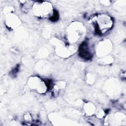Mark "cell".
<instances>
[{"label":"cell","mask_w":126,"mask_h":126,"mask_svg":"<svg viewBox=\"0 0 126 126\" xmlns=\"http://www.w3.org/2000/svg\"><path fill=\"white\" fill-rule=\"evenodd\" d=\"M32 10L34 15L39 18H47L54 14L52 4L49 1L35 2L32 6Z\"/></svg>","instance_id":"cell-1"},{"label":"cell","mask_w":126,"mask_h":126,"mask_svg":"<svg viewBox=\"0 0 126 126\" xmlns=\"http://www.w3.org/2000/svg\"><path fill=\"white\" fill-rule=\"evenodd\" d=\"M83 26L79 23H72L67 30L68 40L71 43L77 42L82 36L84 32Z\"/></svg>","instance_id":"cell-2"},{"label":"cell","mask_w":126,"mask_h":126,"mask_svg":"<svg viewBox=\"0 0 126 126\" xmlns=\"http://www.w3.org/2000/svg\"><path fill=\"white\" fill-rule=\"evenodd\" d=\"M97 30L101 33H105L112 27L113 22L111 18L106 15L101 14L97 16L95 20Z\"/></svg>","instance_id":"cell-3"},{"label":"cell","mask_w":126,"mask_h":126,"mask_svg":"<svg viewBox=\"0 0 126 126\" xmlns=\"http://www.w3.org/2000/svg\"><path fill=\"white\" fill-rule=\"evenodd\" d=\"M28 85L31 90L39 94H44L47 90V86L45 82L37 76L31 77L28 80Z\"/></svg>","instance_id":"cell-4"},{"label":"cell","mask_w":126,"mask_h":126,"mask_svg":"<svg viewBox=\"0 0 126 126\" xmlns=\"http://www.w3.org/2000/svg\"><path fill=\"white\" fill-rule=\"evenodd\" d=\"M112 43L108 39H104L100 41L96 48V54L99 57H104L111 52Z\"/></svg>","instance_id":"cell-5"},{"label":"cell","mask_w":126,"mask_h":126,"mask_svg":"<svg viewBox=\"0 0 126 126\" xmlns=\"http://www.w3.org/2000/svg\"><path fill=\"white\" fill-rule=\"evenodd\" d=\"M20 21L16 15L11 13L8 14L6 19V25L8 27L13 29L16 28L20 24Z\"/></svg>","instance_id":"cell-6"},{"label":"cell","mask_w":126,"mask_h":126,"mask_svg":"<svg viewBox=\"0 0 126 126\" xmlns=\"http://www.w3.org/2000/svg\"><path fill=\"white\" fill-rule=\"evenodd\" d=\"M85 111L88 115H93L95 112V107L91 103H88L85 106Z\"/></svg>","instance_id":"cell-7"},{"label":"cell","mask_w":126,"mask_h":126,"mask_svg":"<svg viewBox=\"0 0 126 126\" xmlns=\"http://www.w3.org/2000/svg\"><path fill=\"white\" fill-rule=\"evenodd\" d=\"M94 81H95V77L94 75V74L92 73L88 74L87 77V81L88 83L92 84L94 83Z\"/></svg>","instance_id":"cell-8"}]
</instances>
